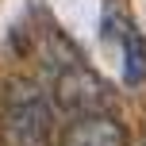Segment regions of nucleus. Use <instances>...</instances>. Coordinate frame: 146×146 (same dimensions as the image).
Wrapping results in <instances>:
<instances>
[{
  "instance_id": "f257e3e1",
  "label": "nucleus",
  "mask_w": 146,
  "mask_h": 146,
  "mask_svg": "<svg viewBox=\"0 0 146 146\" xmlns=\"http://www.w3.org/2000/svg\"><path fill=\"white\" fill-rule=\"evenodd\" d=\"M4 135H8L12 146H42L46 135H50V108H46V100L35 96V92L15 100L12 111H8Z\"/></svg>"
},
{
  "instance_id": "f03ea898",
  "label": "nucleus",
  "mask_w": 146,
  "mask_h": 146,
  "mask_svg": "<svg viewBox=\"0 0 146 146\" xmlns=\"http://www.w3.org/2000/svg\"><path fill=\"white\" fill-rule=\"evenodd\" d=\"M123 142H127L123 127H119L115 119H108V115L77 119L66 131V139H62V146H123Z\"/></svg>"
},
{
  "instance_id": "7ed1b4c3",
  "label": "nucleus",
  "mask_w": 146,
  "mask_h": 146,
  "mask_svg": "<svg viewBox=\"0 0 146 146\" xmlns=\"http://www.w3.org/2000/svg\"><path fill=\"white\" fill-rule=\"evenodd\" d=\"M119 27V58H123V81L127 85H142L146 81V38L135 27H127L123 19H115Z\"/></svg>"
}]
</instances>
